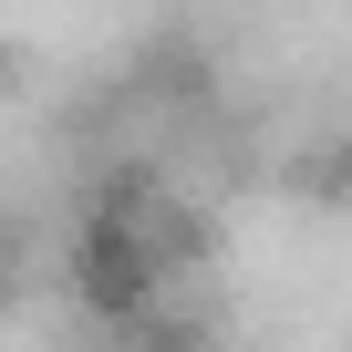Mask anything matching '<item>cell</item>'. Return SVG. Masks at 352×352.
<instances>
[{"instance_id": "cell-1", "label": "cell", "mask_w": 352, "mask_h": 352, "mask_svg": "<svg viewBox=\"0 0 352 352\" xmlns=\"http://www.w3.org/2000/svg\"><path fill=\"white\" fill-rule=\"evenodd\" d=\"M63 259H73L83 311L135 352H208L228 331V228L155 155H124L83 197Z\"/></svg>"}]
</instances>
